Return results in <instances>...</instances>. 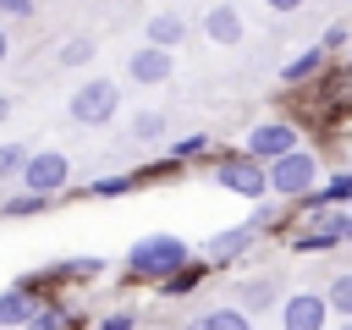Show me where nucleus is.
<instances>
[{
  "label": "nucleus",
  "mask_w": 352,
  "mask_h": 330,
  "mask_svg": "<svg viewBox=\"0 0 352 330\" xmlns=\"http://www.w3.org/2000/svg\"><path fill=\"white\" fill-rule=\"evenodd\" d=\"M187 258H192L187 242L170 236V231H160V236H138L132 253H126V275H132V280H170Z\"/></svg>",
  "instance_id": "1"
},
{
  "label": "nucleus",
  "mask_w": 352,
  "mask_h": 330,
  "mask_svg": "<svg viewBox=\"0 0 352 330\" xmlns=\"http://www.w3.org/2000/svg\"><path fill=\"white\" fill-rule=\"evenodd\" d=\"M214 182H220L226 192L264 198V192H270V165H264V160H253L248 148H236V154H220V160H214Z\"/></svg>",
  "instance_id": "2"
},
{
  "label": "nucleus",
  "mask_w": 352,
  "mask_h": 330,
  "mask_svg": "<svg viewBox=\"0 0 352 330\" xmlns=\"http://www.w3.org/2000/svg\"><path fill=\"white\" fill-rule=\"evenodd\" d=\"M116 110H121V88H116L110 77L82 82V88L72 94V104H66V116H72L77 126H104V121H116Z\"/></svg>",
  "instance_id": "3"
},
{
  "label": "nucleus",
  "mask_w": 352,
  "mask_h": 330,
  "mask_svg": "<svg viewBox=\"0 0 352 330\" xmlns=\"http://www.w3.org/2000/svg\"><path fill=\"white\" fill-rule=\"evenodd\" d=\"M314 182H319V160L308 154V148H292V154H280V160H270V192H280V198H308L314 192Z\"/></svg>",
  "instance_id": "4"
},
{
  "label": "nucleus",
  "mask_w": 352,
  "mask_h": 330,
  "mask_svg": "<svg viewBox=\"0 0 352 330\" xmlns=\"http://www.w3.org/2000/svg\"><path fill=\"white\" fill-rule=\"evenodd\" d=\"M66 176H72V160L60 154V148H44V154H28V165H22V187L28 192H60L66 187Z\"/></svg>",
  "instance_id": "5"
},
{
  "label": "nucleus",
  "mask_w": 352,
  "mask_h": 330,
  "mask_svg": "<svg viewBox=\"0 0 352 330\" xmlns=\"http://www.w3.org/2000/svg\"><path fill=\"white\" fill-rule=\"evenodd\" d=\"M324 319H330V297L319 292H297L280 302V330H324Z\"/></svg>",
  "instance_id": "6"
},
{
  "label": "nucleus",
  "mask_w": 352,
  "mask_h": 330,
  "mask_svg": "<svg viewBox=\"0 0 352 330\" xmlns=\"http://www.w3.org/2000/svg\"><path fill=\"white\" fill-rule=\"evenodd\" d=\"M292 148H297V126H292V121H264V126L248 132V154L264 160V165L280 160V154H292Z\"/></svg>",
  "instance_id": "7"
},
{
  "label": "nucleus",
  "mask_w": 352,
  "mask_h": 330,
  "mask_svg": "<svg viewBox=\"0 0 352 330\" xmlns=\"http://www.w3.org/2000/svg\"><path fill=\"white\" fill-rule=\"evenodd\" d=\"M126 72H132V82L154 88V82H165V77H170V50H165V44H143V50H132Z\"/></svg>",
  "instance_id": "8"
},
{
  "label": "nucleus",
  "mask_w": 352,
  "mask_h": 330,
  "mask_svg": "<svg viewBox=\"0 0 352 330\" xmlns=\"http://www.w3.org/2000/svg\"><path fill=\"white\" fill-rule=\"evenodd\" d=\"M253 236H258L253 226H231V231H214V236H209V248H204V258H209V264H226V258L248 253V248H253Z\"/></svg>",
  "instance_id": "9"
},
{
  "label": "nucleus",
  "mask_w": 352,
  "mask_h": 330,
  "mask_svg": "<svg viewBox=\"0 0 352 330\" xmlns=\"http://www.w3.org/2000/svg\"><path fill=\"white\" fill-rule=\"evenodd\" d=\"M33 308H38V292H33L28 280H16V286L0 292V324H28Z\"/></svg>",
  "instance_id": "10"
},
{
  "label": "nucleus",
  "mask_w": 352,
  "mask_h": 330,
  "mask_svg": "<svg viewBox=\"0 0 352 330\" xmlns=\"http://www.w3.org/2000/svg\"><path fill=\"white\" fill-rule=\"evenodd\" d=\"M204 33H209L214 44H242V16H236V6H209Z\"/></svg>",
  "instance_id": "11"
},
{
  "label": "nucleus",
  "mask_w": 352,
  "mask_h": 330,
  "mask_svg": "<svg viewBox=\"0 0 352 330\" xmlns=\"http://www.w3.org/2000/svg\"><path fill=\"white\" fill-rule=\"evenodd\" d=\"M231 297H236V308H248V314H264V308H275V280H236L231 286Z\"/></svg>",
  "instance_id": "12"
},
{
  "label": "nucleus",
  "mask_w": 352,
  "mask_h": 330,
  "mask_svg": "<svg viewBox=\"0 0 352 330\" xmlns=\"http://www.w3.org/2000/svg\"><path fill=\"white\" fill-rule=\"evenodd\" d=\"M187 38V22L176 16V11H160L154 22H148V44H165V50H176Z\"/></svg>",
  "instance_id": "13"
},
{
  "label": "nucleus",
  "mask_w": 352,
  "mask_h": 330,
  "mask_svg": "<svg viewBox=\"0 0 352 330\" xmlns=\"http://www.w3.org/2000/svg\"><path fill=\"white\" fill-rule=\"evenodd\" d=\"M72 324H77V319H72L60 302H44V297H38V308H33V319H28L22 330H72Z\"/></svg>",
  "instance_id": "14"
},
{
  "label": "nucleus",
  "mask_w": 352,
  "mask_h": 330,
  "mask_svg": "<svg viewBox=\"0 0 352 330\" xmlns=\"http://www.w3.org/2000/svg\"><path fill=\"white\" fill-rule=\"evenodd\" d=\"M302 204H308V209H330V204H352V170H346V176H336L330 187H314V192H308Z\"/></svg>",
  "instance_id": "15"
},
{
  "label": "nucleus",
  "mask_w": 352,
  "mask_h": 330,
  "mask_svg": "<svg viewBox=\"0 0 352 330\" xmlns=\"http://www.w3.org/2000/svg\"><path fill=\"white\" fill-rule=\"evenodd\" d=\"M324 55H330L324 44H319V50H302L297 60H286V72H280V77H286V82H302V77H314V72L324 66Z\"/></svg>",
  "instance_id": "16"
},
{
  "label": "nucleus",
  "mask_w": 352,
  "mask_h": 330,
  "mask_svg": "<svg viewBox=\"0 0 352 330\" xmlns=\"http://www.w3.org/2000/svg\"><path fill=\"white\" fill-rule=\"evenodd\" d=\"M286 204H292V198H280V192H275V198H258V209H253L248 226H253V231H275V220L286 214Z\"/></svg>",
  "instance_id": "17"
},
{
  "label": "nucleus",
  "mask_w": 352,
  "mask_h": 330,
  "mask_svg": "<svg viewBox=\"0 0 352 330\" xmlns=\"http://www.w3.org/2000/svg\"><path fill=\"white\" fill-rule=\"evenodd\" d=\"M204 324H209V330H253V324H248V308H209Z\"/></svg>",
  "instance_id": "18"
},
{
  "label": "nucleus",
  "mask_w": 352,
  "mask_h": 330,
  "mask_svg": "<svg viewBox=\"0 0 352 330\" xmlns=\"http://www.w3.org/2000/svg\"><path fill=\"white\" fill-rule=\"evenodd\" d=\"M132 138H143V143L165 138V116H160V110H138V116H132Z\"/></svg>",
  "instance_id": "19"
},
{
  "label": "nucleus",
  "mask_w": 352,
  "mask_h": 330,
  "mask_svg": "<svg viewBox=\"0 0 352 330\" xmlns=\"http://www.w3.org/2000/svg\"><path fill=\"white\" fill-rule=\"evenodd\" d=\"M204 275H209V270H204V264H192V258H187V264H182V270H176V275H170V280H165V292H170V297H182V292H192V286H198V280H204Z\"/></svg>",
  "instance_id": "20"
},
{
  "label": "nucleus",
  "mask_w": 352,
  "mask_h": 330,
  "mask_svg": "<svg viewBox=\"0 0 352 330\" xmlns=\"http://www.w3.org/2000/svg\"><path fill=\"white\" fill-rule=\"evenodd\" d=\"M330 308H336V314H346V319H352V270H341V275H336V280H330Z\"/></svg>",
  "instance_id": "21"
},
{
  "label": "nucleus",
  "mask_w": 352,
  "mask_h": 330,
  "mask_svg": "<svg viewBox=\"0 0 352 330\" xmlns=\"http://www.w3.org/2000/svg\"><path fill=\"white\" fill-rule=\"evenodd\" d=\"M99 50H94V38H72V44H60V66H88Z\"/></svg>",
  "instance_id": "22"
},
{
  "label": "nucleus",
  "mask_w": 352,
  "mask_h": 330,
  "mask_svg": "<svg viewBox=\"0 0 352 330\" xmlns=\"http://www.w3.org/2000/svg\"><path fill=\"white\" fill-rule=\"evenodd\" d=\"M209 154V138L204 132H192V138H176L170 143V160H204Z\"/></svg>",
  "instance_id": "23"
},
{
  "label": "nucleus",
  "mask_w": 352,
  "mask_h": 330,
  "mask_svg": "<svg viewBox=\"0 0 352 330\" xmlns=\"http://www.w3.org/2000/svg\"><path fill=\"white\" fill-rule=\"evenodd\" d=\"M22 165H28V148L22 143H0V182L6 176H22Z\"/></svg>",
  "instance_id": "24"
},
{
  "label": "nucleus",
  "mask_w": 352,
  "mask_h": 330,
  "mask_svg": "<svg viewBox=\"0 0 352 330\" xmlns=\"http://www.w3.org/2000/svg\"><path fill=\"white\" fill-rule=\"evenodd\" d=\"M132 187V176H99V182H88V198H121Z\"/></svg>",
  "instance_id": "25"
},
{
  "label": "nucleus",
  "mask_w": 352,
  "mask_h": 330,
  "mask_svg": "<svg viewBox=\"0 0 352 330\" xmlns=\"http://www.w3.org/2000/svg\"><path fill=\"white\" fill-rule=\"evenodd\" d=\"M99 270H104V258H60V264H55V275H82V280L99 275Z\"/></svg>",
  "instance_id": "26"
},
{
  "label": "nucleus",
  "mask_w": 352,
  "mask_h": 330,
  "mask_svg": "<svg viewBox=\"0 0 352 330\" xmlns=\"http://www.w3.org/2000/svg\"><path fill=\"white\" fill-rule=\"evenodd\" d=\"M324 231H330L336 242H352V214H341V204H330V214H324Z\"/></svg>",
  "instance_id": "27"
},
{
  "label": "nucleus",
  "mask_w": 352,
  "mask_h": 330,
  "mask_svg": "<svg viewBox=\"0 0 352 330\" xmlns=\"http://www.w3.org/2000/svg\"><path fill=\"white\" fill-rule=\"evenodd\" d=\"M44 204H50V192H22V198H11V204H6V214H38Z\"/></svg>",
  "instance_id": "28"
},
{
  "label": "nucleus",
  "mask_w": 352,
  "mask_h": 330,
  "mask_svg": "<svg viewBox=\"0 0 352 330\" xmlns=\"http://www.w3.org/2000/svg\"><path fill=\"white\" fill-rule=\"evenodd\" d=\"M99 330H138V314H104Z\"/></svg>",
  "instance_id": "29"
},
{
  "label": "nucleus",
  "mask_w": 352,
  "mask_h": 330,
  "mask_svg": "<svg viewBox=\"0 0 352 330\" xmlns=\"http://www.w3.org/2000/svg\"><path fill=\"white\" fill-rule=\"evenodd\" d=\"M0 11H6V16H28V11H33V0H0Z\"/></svg>",
  "instance_id": "30"
},
{
  "label": "nucleus",
  "mask_w": 352,
  "mask_h": 330,
  "mask_svg": "<svg viewBox=\"0 0 352 330\" xmlns=\"http://www.w3.org/2000/svg\"><path fill=\"white\" fill-rule=\"evenodd\" d=\"M264 6H270V11H302L308 0H264Z\"/></svg>",
  "instance_id": "31"
},
{
  "label": "nucleus",
  "mask_w": 352,
  "mask_h": 330,
  "mask_svg": "<svg viewBox=\"0 0 352 330\" xmlns=\"http://www.w3.org/2000/svg\"><path fill=\"white\" fill-rule=\"evenodd\" d=\"M6 116H11V94H0V121H6Z\"/></svg>",
  "instance_id": "32"
},
{
  "label": "nucleus",
  "mask_w": 352,
  "mask_h": 330,
  "mask_svg": "<svg viewBox=\"0 0 352 330\" xmlns=\"http://www.w3.org/2000/svg\"><path fill=\"white\" fill-rule=\"evenodd\" d=\"M182 330H209V324H204V319H192V324H182Z\"/></svg>",
  "instance_id": "33"
},
{
  "label": "nucleus",
  "mask_w": 352,
  "mask_h": 330,
  "mask_svg": "<svg viewBox=\"0 0 352 330\" xmlns=\"http://www.w3.org/2000/svg\"><path fill=\"white\" fill-rule=\"evenodd\" d=\"M6 50H11V38H6V33H0V60H6Z\"/></svg>",
  "instance_id": "34"
},
{
  "label": "nucleus",
  "mask_w": 352,
  "mask_h": 330,
  "mask_svg": "<svg viewBox=\"0 0 352 330\" xmlns=\"http://www.w3.org/2000/svg\"><path fill=\"white\" fill-rule=\"evenodd\" d=\"M341 330H352V324H341Z\"/></svg>",
  "instance_id": "35"
}]
</instances>
